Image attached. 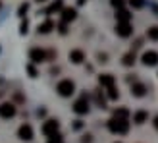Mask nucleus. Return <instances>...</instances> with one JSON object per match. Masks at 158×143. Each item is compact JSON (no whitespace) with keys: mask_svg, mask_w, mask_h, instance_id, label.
<instances>
[{"mask_svg":"<svg viewBox=\"0 0 158 143\" xmlns=\"http://www.w3.org/2000/svg\"><path fill=\"white\" fill-rule=\"evenodd\" d=\"M108 130L118 136H125L129 132V120H122V118H110L108 120Z\"/></svg>","mask_w":158,"mask_h":143,"instance_id":"obj_1","label":"nucleus"},{"mask_svg":"<svg viewBox=\"0 0 158 143\" xmlns=\"http://www.w3.org/2000/svg\"><path fill=\"white\" fill-rule=\"evenodd\" d=\"M56 91H58V95H62V97H72L75 93V83L72 79H62V81H58V85H56Z\"/></svg>","mask_w":158,"mask_h":143,"instance_id":"obj_2","label":"nucleus"},{"mask_svg":"<svg viewBox=\"0 0 158 143\" xmlns=\"http://www.w3.org/2000/svg\"><path fill=\"white\" fill-rule=\"evenodd\" d=\"M89 99H87V93H83L81 97H79L75 102H73V112L75 114H79V116H83V114H87L89 112Z\"/></svg>","mask_w":158,"mask_h":143,"instance_id":"obj_3","label":"nucleus"},{"mask_svg":"<svg viewBox=\"0 0 158 143\" xmlns=\"http://www.w3.org/2000/svg\"><path fill=\"white\" fill-rule=\"evenodd\" d=\"M60 130V122L56 120V118H48L44 124H43V133L46 137H50V136H56Z\"/></svg>","mask_w":158,"mask_h":143,"instance_id":"obj_4","label":"nucleus"},{"mask_svg":"<svg viewBox=\"0 0 158 143\" xmlns=\"http://www.w3.org/2000/svg\"><path fill=\"white\" fill-rule=\"evenodd\" d=\"M145 66H158V52L156 50H145L141 56Z\"/></svg>","mask_w":158,"mask_h":143,"instance_id":"obj_5","label":"nucleus"},{"mask_svg":"<svg viewBox=\"0 0 158 143\" xmlns=\"http://www.w3.org/2000/svg\"><path fill=\"white\" fill-rule=\"evenodd\" d=\"M29 60L35 62V64L46 62V50H43V49H31L29 50Z\"/></svg>","mask_w":158,"mask_h":143,"instance_id":"obj_6","label":"nucleus"},{"mask_svg":"<svg viewBox=\"0 0 158 143\" xmlns=\"http://www.w3.org/2000/svg\"><path fill=\"white\" fill-rule=\"evenodd\" d=\"M116 35H118V37H123V39L131 37V35H133L131 23H116Z\"/></svg>","mask_w":158,"mask_h":143,"instance_id":"obj_7","label":"nucleus"},{"mask_svg":"<svg viewBox=\"0 0 158 143\" xmlns=\"http://www.w3.org/2000/svg\"><path fill=\"white\" fill-rule=\"evenodd\" d=\"M0 116L2 118H14L15 116V105L14 102H4V105H0Z\"/></svg>","mask_w":158,"mask_h":143,"instance_id":"obj_8","label":"nucleus"},{"mask_svg":"<svg viewBox=\"0 0 158 143\" xmlns=\"http://www.w3.org/2000/svg\"><path fill=\"white\" fill-rule=\"evenodd\" d=\"M18 137L23 139V141L33 139V128H31L29 124H21V126H19V130H18Z\"/></svg>","mask_w":158,"mask_h":143,"instance_id":"obj_9","label":"nucleus"},{"mask_svg":"<svg viewBox=\"0 0 158 143\" xmlns=\"http://www.w3.org/2000/svg\"><path fill=\"white\" fill-rule=\"evenodd\" d=\"M60 14H62V23H66V25L77 18V10H75V8H64Z\"/></svg>","mask_w":158,"mask_h":143,"instance_id":"obj_10","label":"nucleus"},{"mask_svg":"<svg viewBox=\"0 0 158 143\" xmlns=\"http://www.w3.org/2000/svg\"><path fill=\"white\" fill-rule=\"evenodd\" d=\"M133 18V14L129 10H125V8H122V10H116V21L118 23H129Z\"/></svg>","mask_w":158,"mask_h":143,"instance_id":"obj_11","label":"nucleus"},{"mask_svg":"<svg viewBox=\"0 0 158 143\" xmlns=\"http://www.w3.org/2000/svg\"><path fill=\"white\" fill-rule=\"evenodd\" d=\"M98 83L102 87H106V89H110V87L116 85V77L112 74H102V76H98Z\"/></svg>","mask_w":158,"mask_h":143,"instance_id":"obj_12","label":"nucleus"},{"mask_svg":"<svg viewBox=\"0 0 158 143\" xmlns=\"http://www.w3.org/2000/svg\"><path fill=\"white\" fill-rule=\"evenodd\" d=\"M131 95H133V97H145V95H147V85L145 83H139V81H133Z\"/></svg>","mask_w":158,"mask_h":143,"instance_id":"obj_13","label":"nucleus"},{"mask_svg":"<svg viewBox=\"0 0 158 143\" xmlns=\"http://www.w3.org/2000/svg\"><path fill=\"white\" fill-rule=\"evenodd\" d=\"M64 10V0H54V2L44 10V14L46 15H52V14H58V12H62Z\"/></svg>","mask_w":158,"mask_h":143,"instance_id":"obj_14","label":"nucleus"},{"mask_svg":"<svg viewBox=\"0 0 158 143\" xmlns=\"http://www.w3.org/2000/svg\"><path fill=\"white\" fill-rule=\"evenodd\" d=\"M69 60H72L73 64H81V62L85 60V52H83V50H79V49L69 50Z\"/></svg>","mask_w":158,"mask_h":143,"instance_id":"obj_15","label":"nucleus"},{"mask_svg":"<svg viewBox=\"0 0 158 143\" xmlns=\"http://www.w3.org/2000/svg\"><path fill=\"white\" fill-rule=\"evenodd\" d=\"M52 29H54V21H52V20H46V21H43V23H39V27H37V31H39L41 35L50 33Z\"/></svg>","mask_w":158,"mask_h":143,"instance_id":"obj_16","label":"nucleus"},{"mask_svg":"<svg viewBox=\"0 0 158 143\" xmlns=\"http://www.w3.org/2000/svg\"><path fill=\"white\" fill-rule=\"evenodd\" d=\"M147 120H148V112H147V110H137V112H133V122H135L137 126L145 124Z\"/></svg>","mask_w":158,"mask_h":143,"instance_id":"obj_17","label":"nucleus"},{"mask_svg":"<svg viewBox=\"0 0 158 143\" xmlns=\"http://www.w3.org/2000/svg\"><path fill=\"white\" fill-rule=\"evenodd\" d=\"M129 110L125 108V106H120V108H114V114L112 118H122V120H129Z\"/></svg>","mask_w":158,"mask_h":143,"instance_id":"obj_18","label":"nucleus"},{"mask_svg":"<svg viewBox=\"0 0 158 143\" xmlns=\"http://www.w3.org/2000/svg\"><path fill=\"white\" fill-rule=\"evenodd\" d=\"M135 60H137V58H135V52L131 50V52H125V54H123V58H122V64L129 68V66H133V64H135Z\"/></svg>","mask_w":158,"mask_h":143,"instance_id":"obj_19","label":"nucleus"},{"mask_svg":"<svg viewBox=\"0 0 158 143\" xmlns=\"http://www.w3.org/2000/svg\"><path fill=\"white\" fill-rule=\"evenodd\" d=\"M94 102H97L98 108H106V99L102 95V91H94Z\"/></svg>","mask_w":158,"mask_h":143,"instance_id":"obj_20","label":"nucleus"},{"mask_svg":"<svg viewBox=\"0 0 158 143\" xmlns=\"http://www.w3.org/2000/svg\"><path fill=\"white\" fill-rule=\"evenodd\" d=\"M147 37L151 39V41H158V25H152L147 29Z\"/></svg>","mask_w":158,"mask_h":143,"instance_id":"obj_21","label":"nucleus"},{"mask_svg":"<svg viewBox=\"0 0 158 143\" xmlns=\"http://www.w3.org/2000/svg\"><path fill=\"white\" fill-rule=\"evenodd\" d=\"M106 95H108V99H110V101H118V97H120V93H118L116 85H114V87H110V89H106Z\"/></svg>","mask_w":158,"mask_h":143,"instance_id":"obj_22","label":"nucleus"},{"mask_svg":"<svg viewBox=\"0 0 158 143\" xmlns=\"http://www.w3.org/2000/svg\"><path fill=\"white\" fill-rule=\"evenodd\" d=\"M127 2H129V6L133 8V10H141V8H145V0H127Z\"/></svg>","mask_w":158,"mask_h":143,"instance_id":"obj_23","label":"nucleus"},{"mask_svg":"<svg viewBox=\"0 0 158 143\" xmlns=\"http://www.w3.org/2000/svg\"><path fill=\"white\" fill-rule=\"evenodd\" d=\"M27 31H29V21L23 20L21 25H19V33H21V35H27Z\"/></svg>","mask_w":158,"mask_h":143,"instance_id":"obj_24","label":"nucleus"},{"mask_svg":"<svg viewBox=\"0 0 158 143\" xmlns=\"http://www.w3.org/2000/svg\"><path fill=\"white\" fill-rule=\"evenodd\" d=\"M110 4H112L116 10H122V8L125 6V0H110Z\"/></svg>","mask_w":158,"mask_h":143,"instance_id":"obj_25","label":"nucleus"},{"mask_svg":"<svg viewBox=\"0 0 158 143\" xmlns=\"http://www.w3.org/2000/svg\"><path fill=\"white\" fill-rule=\"evenodd\" d=\"M27 10H29V4H27V2H23V4L19 6V10H18V15H21V18H23V15L27 14Z\"/></svg>","mask_w":158,"mask_h":143,"instance_id":"obj_26","label":"nucleus"},{"mask_svg":"<svg viewBox=\"0 0 158 143\" xmlns=\"http://www.w3.org/2000/svg\"><path fill=\"white\" fill-rule=\"evenodd\" d=\"M48 143H62V136H60V133H56V136H50V137H48Z\"/></svg>","mask_w":158,"mask_h":143,"instance_id":"obj_27","label":"nucleus"},{"mask_svg":"<svg viewBox=\"0 0 158 143\" xmlns=\"http://www.w3.org/2000/svg\"><path fill=\"white\" fill-rule=\"evenodd\" d=\"M27 72L31 74V77H37V76H39V74H37V70H35V66H31V64L27 66Z\"/></svg>","mask_w":158,"mask_h":143,"instance_id":"obj_28","label":"nucleus"},{"mask_svg":"<svg viewBox=\"0 0 158 143\" xmlns=\"http://www.w3.org/2000/svg\"><path fill=\"white\" fill-rule=\"evenodd\" d=\"M58 31H60L62 35H66V33H68V27H66V23H62V21H60V25H58Z\"/></svg>","mask_w":158,"mask_h":143,"instance_id":"obj_29","label":"nucleus"},{"mask_svg":"<svg viewBox=\"0 0 158 143\" xmlns=\"http://www.w3.org/2000/svg\"><path fill=\"white\" fill-rule=\"evenodd\" d=\"M56 58V52L54 50H46V60H54Z\"/></svg>","mask_w":158,"mask_h":143,"instance_id":"obj_30","label":"nucleus"},{"mask_svg":"<svg viewBox=\"0 0 158 143\" xmlns=\"http://www.w3.org/2000/svg\"><path fill=\"white\" fill-rule=\"evenodd\" d=\"M91 141H93V136H91V133L83 136V139H81V143H91Z\"/></svg>","mask_w":158,"mask_h":143,"instance_id":"obj_31","label":"nucleus"},{"mask_svg":"<svg viewBox=\"0 0 158 143\" xmlns=\"http://www.w3.org/2000/svg\"><path fill=\"white\" fill-rule=\"evenodd\" d=\"M106 58H108V56H106V54H98V62H108Z\"/></svg>","mask_w":158,"mask_h":143,"instance_id":"obj_32","label":"nucleus"},{"mask_svg":"<svg viewBox=\"0 0 158 143\" xmlns=\"http://www.w3.org/2000/svg\"><path fill=\"white\" fill-rule=\"evenodd\" d=\"M81 126H83V122H81V120H75V124H73V128H75V130H79Z\"/></svg>","mask_w":158,"mask_h":143,"instance_id":"obj_33","label":"nucleus"},{"mask_svg":"<svg viewBox=\"0 0 158 143\" xmlns=\"http://www.w3.org/2000/svg\"><path fill=\"white\" fill-rule=\"evenodd\" d=\"M152 124H154V128H156V130H158V116H156V118H154V122H152Z\"/></svg>","mask_w":158,"mask_h":143,"instance_id":"obj_34","label":"nucleus"},{"mask_svg":"<svg viewBox=\"0 0 158 143\" xmlns=\"http://www.w3.org/2000/svg\"><path fill=\"white\" fill-rule=\"evenodd\" d=\"M0 8H2V2H0Z\"/></svg>","mask_w":158,"mask_h":143,"instance_id":"obj_35","label":"nucleus"},{"mask_svg":"<svg viewBox=\"0 0 158 143\" xmlns=\"http://www.w3.org/2000/svg\"><path fill=\"white\" fill-rule=\"evenodd\" d=\"M39 2H43V0H39Z\"/></svg>","mask_w":158,"mask_h":143,"instance_id":"obj_36","label":"nucleus"},{"mask_svg":"<svg viewBox=\"0 0 158 143\" xmlns=\"http://www.w3.org/2000/svg\"><path fill=\"white\" fill-rule=\"evenodd\" d=\"M118 143H120V141H118Z\"/></svg>","mask_w":158,"mask_h":143,"instance_id":"obj_37","label":"nucleus"}]
</instances>
